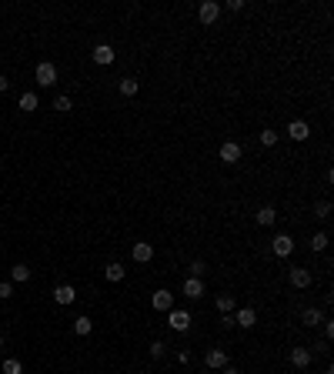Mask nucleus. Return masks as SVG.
<instances>
[{"label":"nucleus","mask_w":334,"mask_h":374,"mask_svg":"<svg viewBox=\"0 0 334 374\" xmlns=\"http://www.w3.org/2000/svg\"><path fill=\"white\" fill-rule=\"evenodd\" d=\"M167 327L171 331H187L191 327V311H167Z\"/></svg>","instance_id":"nucleus-1"},{"label":"nucleus","mask_w":334,"mask_h":374,"mask_svg":"<svg viewBox=\"0 0 334 374\" xmlns=\"http://www.w3.org/2000/svg\"><path fill=\"white\" fill-rule=\"evenodd\" d=\"M37 84H40V87H54V84H57V67L50 64V60L37 64Z\"/></svg>","instance_id":"nucleus-2"},{"label":"nucleus","mask_w":334,"mask_h":374,"mask_svg":"<svg viewBox=\"0 0 334 374\" xmlns=\"http://www.w3.org/2000/svg\"><path fill=\"white\" fill-rule=\"evenodd\" d=\"M207 371H221V367H227V354H224L221 348H211L207 351V358H204Z\"/></svg>","instance_id":"nucleus-3"},{"label":"nucleus","mask_w":334,"mask_h":374,"mask_svg":"<svg viewBox=\"0 0 334 374\" xmlns=\"http://www.w3.org/2000/svg\"><path fill=\"white\" fill-rule=\"evenodd\" d=\"M217 14H221V7H217L214 0H204L197 7V17H201V24H214L217 20Z\"/></svg>","instance_id":"nucleus-4"},{"label":"nucleus","mask_w":334,"mask_h":374,"mask_svg":"<svg viewBox=\"0 0 334 374\" xmlns=\"http://www.w3.org/2000/svg\"><path fill=\"white\" fill-rule=\"evenodd\" d=\"M271 247H274V254H278V257H287L291 251H294V237H291V234H278Z\"/></svg>","instance_id":"nucleus-5"},{"label":"nucleus","mask_w":334,"mask_h":374,"mask_svg":"<svg viewBox=\"0 0 334 374\" xmlns=\"http://www.w3.org/2000/svg\"><path fill=\"white\" fill-rule=\"evenodd\" d=\"M287 137H291V141H308L311 127L304 124V120H291V124H287Z\"/></svg>","instance_id":"nucleus-6"},{"label":"nucleus","mask_w":334,"mask_h":374,"mask_svg":"<svg viewBox=\"0 0 334 374\" xmlns=\"http://www.w3.org/2000/svg\"><path fill=\"white\" fill-rule=\"evenodd\" d=\"M221 160H224V164H238V160H241V144H234V141L221 144Z\"/></svg>","instance_id":"nucleus-7"},{"label":"nucleus","mask_w":334,"mask_h":374,"mask_svg":"<svg viewBox=\"0 0 334 374\" xmlns=\"http://www.w3.org/2000/svg\"><path fill=\"white\" fill-rule=\"evenodd\" d=\"M234 324L238 327H254L257 324V311L254 308H241L238 314H234Z\"/></svg>","instance_id":"nucleus-8"},{"label":"nucleus","mask_w":334,"mask_h":374,"mask_svg":"<svg viewBox=\"0 0 334 374\" xmlns=\"http://www.w3.org/2000/svg\"><path fill=\"white\" fill-rule=\"evenodd\" d=\"M201 294H204V281H201V278L184 281V297H191V301H197Z\"/></svg>","instance_id":"nucleus-9"},{"label":"nucleus","mask_w":334,"mask_h":374,"mask_svg":"<svg viewBox=\"0 0 334 374\" xmlns=\"http://www.w3.org/2000/svg\"><path fill=\"white\" fill-rule=\"evenodd\" d=\"M154 311H174V294L171 291H157L154 294Z\"/></svg>","instance_id":"nucleus-10"},{"label":"nucleus","mask_w":334,"mask_h":374,"mask_svg":"<svg viewBox=\"0 0 334 374\" xmlns=\"http://www.w3.org/2000/svg\"><path fill=\"white\" fill-rule=\"evenodd\" d=\"M154 257V247L147 244V241H141V244H134V261L137 264H147Z\"/></svg>","instance_id":"nucleus-11"},{"label":"nucleus","mask_w":334,"mask_h":374,"mask_svg":"<svg viewBox=\"0 0 334 374\" xmlns=\"http://www.w3.org/2000/svg\"><path fill=\"white\" fill-rule=\"evenodd\" d=\"M74 297H77V291H74L71 284H60V287L54 291V301H57V304H74Z\"/></svg>","instance_id":"nucleus-12"},{"label":"nucleus","mask_w":334,"mask_h":374,"mask_svg":"<svg viewBox=\"0 0 334 374\" xmlns=\"http://www.w3.org/2000/svg\"><path fill=\"white\" fill-rule=\"evenodd\" d=\"M94 60L97 64H114V47H107V44H101V47H94Z\"/></svg>","instance_id":"nucleus-13"},{"label":"nucleus","mask_w":334,"mask_h":374,"mask_svg":"<svg viewBox=\"0 0 334 374\" xmlns=\"http://www.w3.org/2000/svg\"><path fill=\"white\" fill-rule=\"evenodd\" d=\"M24 281H30V267H27V264L10 267V284H24Z\"/></svg>","instance_id":"nucleus-14"},{"label":"nucleus","mask_w":334,"mask_h":374,"mask_svg":"<svg viewBox=\"0 0 334 374\" xmlns=\"http://www.w3.org/2000/svg\"><path fill=\"white\" fill-rule=\"evenodd\" d=\"M291 364H294V367H308L311 364V351L308 348H294V351H291Z\"/></svg>","instance_id":"nucleus-15"},{"label":"nucleus","mask_w":334,"mask_h":374,"mask_svg":"<svg viewBox=\"0 0 334 374\" xmlns=\"http://www.w3.org/2000/svg\"><path fill=\"white\" fill-rule=\"evenodd\" d=\"M274 221H278V211H274V207H261V211H257V224H261V227H271Z\"/></svg>","instance_id":"nucleus-16"},{"label":"nucleus","mask_w":334,"mask_h":374,"mask_svg":"<svg viewBox=\"0 0 334 374\" xmlns=\"http://www.w3.org/2000/svg\"><path fill=\"white\" fill-rule=\"evenodd\" d=\"M291 284H294V287H308V284H311V271L294 267V271H291Z\"/></svg>","instance_id":"nucleus-17"},{"label":"nucleus","mask_w":334,"mask_h":374,"mask_svg":"<svg viewBox=\"0 0 334 374\" xmlns=\"http://www.w3.org/2000/svg\"><path fill=\"white\" fill-rule=\"evenodd\" d=\"M124 264H107V271H104V278L107 281H114V284H117V281H124Z\"/></svg>","instance_id":"nucleus-18"},{"label":"nucleus","mask_w":334,"mask_h":374,"mask_svg":"<svg viewBox=\"0 0 334 374\" xmlns=\"http://www.w3.org/2000/svg\"><path fill=\"white\" fill-rule=\"evenodd\" d=\"M137 87H141V84H137L134 77H124V80L117 84V90H120L124 97H134V94H137Z\"/></svg>","instance_id":"nucleus-19"},{"label":"nucleus","mask_w":334,"mask_h":374,"mask_svg":"<svg viewBox=\"0 0 334 374\" xmlns=\"http://www.w3.org/2000/svg\"><path fill=\"white\" fill-rule=\"evenodd\" d=\"M40 107V100H37V94H20V111L24 114H30V111H37Z\"/></svg>","instance_id":"nucleus-20"},{"label":"nucleus","mask_w":334,"mask_h":374,"mask_svg":"<svg viewBox=\"0 0 334 374\" xmlns=\"http://www.w3.org/2000/svg\"><path fill=\"white\" fill-rule=\"evenodd\" d=\"M301 321H304L308 327H314V324H321V321H324V314H321V311H314V308H308V311L301 314Z\"/></svg>","instance_id":"nucleus-21"},{"label":"nucleus","mask_w":334,"mask_h":374,"mask_svg":"<svg viewBox=\"0 0 334 374\" xmlns=\"http://www.w3.org/2000/svg\"><path fill=\"white\" fill-rule=\"evenodd\" d=\"M90 327H94V324H90V318H77V321H74V334H77V337H87Z\"/></svg>","instance_id":"nucleus-22"},{"label":"nucleus","mask_w":334,"mask_h":374,"mask_svg":"<svg viewBox=\"0 0 334 374\" xmlns=\"http://www.w3.org/2000/svg\"><path fill=\"white\" fill-rule=\"evenodd\" d=\"M314 217L327 221V217H331V200H318V204H314Z\"/></svg>","instance_id":"nucleus-23"},{"label":"nucleus","mask_w":334,"mask_h":374,"mask_svg":"<svg viewBox=\"0 0 334 374\" xmlns=\"http://www.w3.org/2000/svg\"><path fill=\"white\" fill-rule=\"evenodd\" d=\"M217 311H221V314H231V311H234V297L221 294V297H217Z\"/></svg>","instance_id":"nucleus-24"},{"label":"nucleus","mask_w":334,"mask_h":374,"mask_svg":"<svg viewBox=\"0 0 334 374\" xmlns=\"http://www.w3.org/2000/svg\"><path fill=\"white\" fill-rule=\"evenodd\" d=\"M71 107H74V100H71V97H67V94H60V97H57V100H54V111H60V114H67V111H71Z\"/></svg>","instance_id":"nucleus-25"},{"label":"nucleus","mask_w":334,"mask_h":374,"mask_svg":"<svg viewBox=\"0 0 334 374\" xmlns=\"http://www.w3.org/2000/svg\"><path fill=\"white\" fill-rule=\"evenodd\" d=\"M324 247H327V234L318 231L314 237H311V251H324Z\"/></svg>","instance_id":"nucleus-26"},{"label":"nucleus","mask_w":334,"mask_h":374,"mask_svg":"<svg viewBox=\"0 0 334 374\" xmlns=\"http://www.w3.org/2000/svg\"><path fill=\"white\" fill-rule=\"evenodd\" d=\"M4 374H24V367H20L17 358H7V361H4Z\"/></svg>","instance_id":"nucleus-27"},{"label":"nucleus","mask_w":334,"mask_h":374,"mask_svg":"<svg viewBox=\"0 0 334 374\" xmlns=\"http://www.w3.org/2000/svg\"><path fill=\"white\" fill-rule=\"evenodd\" d=\"M261 144L264 147H274L278 144V130H261Z\"/></svg>","instance_id":"nucleus-28"},{"label":"nucleus","mask_w":334,"mask_h":374,"mask_svg":"<svg viewBox=\"0 0 334 374\" xmlns=\"http://www.w3.org/2000/svg\"><path fill=\"white\" fill-rule=\"evenodd\" d=\"M164 354H167V344H164V341H154V344H151V358L157 361V358H164Z\"/></svg>","instance_id":"nucleus-29"},{"label":"nucleus","mask_w":334,"mask_h":374,"mask_svg":"<svg viewBox=\"0 0 334 374\" xmlns=\"http://www.w3.org/2000/svg\"><path fill=\"white\" fill-rule=\"evenodd\" d=\"M0 297H4V301L14 297V284H10V281H0Z\"/></svg>","instance_id":"nucleus-30"},{"label":"nucleus","mask_w":334,"mask_h":374,"mask_svg":"<svg viewBox=\"0 0 334 374\" xmlns=\"http://www.w3.org/2000/svg\"><path fill=\"white\" fill-rule=\"evenodd\" d=\"M204 271H207V264H204V261H194V264H191V274H194V278H201Z\"/></svg>","instance_id":"nucleus-31"},{"label":"nucleus","mask_w":334,"mask_h":374,"mask_svg":"<svg viewBox=\"0 0 334 374\" xmlns=\"http://www.w3.org/2000/svg\"><path fill=\"white\" fill-rule=\"evenodd\" d=\"M227 10H231V14H238V10H244V0H227Z\"/></svg>","instance_id":"nucleus-32"},{"label":"nucleus","mask_w":334,"mask_h":374,"mask_svg":"<svg viewBox=\"0 0 334 374\" xmlns=\"http://www.w3.org/2000/svg\"><path fill=\"white\" fill-rule=\"evenodd\" d=\"M221 327H224V331H231V327H234V314H224V318H221Z\"/></svg>","instance_id":"nucleus-33"},{"label":"nucleus","mask_w":334,"mask_h":374,"mask_svg":"<svg viewBox=\"0 0 334 374\" xmlns=\"http://www.w3.org/2000/svg\"><path fill=\"white\" fill-rule=\"evenodd\" d=\"M177 361H181V364H191V351H177Z\"/></svg>","instance_id":"nucleus-34"},{"label":"nucleus","mask_w":334,"mask_h":374,"mask_svg":"<svg viewBox=\"0 0 334 374\" xmlns=\"http://www.w3.org/2000/svg\"><path fill=\"white\" fill-rule=\"evenodd\" d=\"M7 87H10V80H7V77H0V94H4Z\"/></svg>","instance_id":"nucleus-35"},{"label":"nucleus","mask_w":334,"mask_h":374,"mask_svg":"<svg viewBox=\"0 0 334 374\" xmlns=\"http://www.w3.org/2000/svg\"><path fill=\"white\" fill-rule=\"evenodd\" d=\"M221 374H238V367H231V364H227V367H221Z\"/></svg>","instance_id":"nucleus-36"},{"label":"nucleus","mask_w":334,"mask_h":374,"mask_svg":"<svg viewBox=\"0 0 334 374\" xmlns=\"http://www.w3.org/2000/svg\"><path fill=\"white\" fill-rule=\"evenodd\" d=\"M0 348H4V337H0Z\"/></svg>","instance_id":"nucleus-37"},{"label":"nucleus","mask_w":334,"mask_h":374,"mask_svg":"<svg viewBox=\"0 0 334 374\" xmlns=\"http://www.w3.org/2000/svg\"><path fill=\"white\" fill-rule=\"evenodd\" d=\"M204 374H211V371H207V367H204Z\"/></svg>","instance_id":"nucleus-38"}]
</instances>
